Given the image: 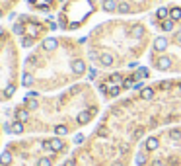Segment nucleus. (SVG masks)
Listing matches in <instances>:
<instances>
[{"label":"nucleus","instance_id":"nucleus-20","mask_svg":"<svg viewBox=\"0 0 181 166\" xmlns=\"http://www.w3.org/2000/svg\"><path fill=\"white\" fill-rule=\"evenodd\" d=\"M152 166H164V164L160 162V160H154V164H152Z\"/></svg>","mask_w":181,"mask_h":166},{"label":"nucleus","instance_id":"nucleus-4","mask_svg":"<svg viewBox=\"0 0 181 166\" xmlns=\"http://www.w3.org/2000/svg\"><path fill=\"white\" fill-rule=\"evenodd\" d=\"M98 10H102V0H66L58 10L57 24L62 31H76L86 25Z\"/></svg>","mask_w":181,"mask_h":166},{"label":"nucleus","instance_id":"nucleus-1","mask_svg":"<svg viewBox=\"0 0 181 166\" xmlns=\"http://www.w3.org/2000/svg\"><path fill=\"white\" fill-rule=\"evenodd\" d=\"M84 39L68 35H49L25 57L22 84L24 86H61L70 80L82 78L88 71V51Z\"/></svg>","mask_w":181,"mask_h":166},{"label":"nucleus","instance_id":"nucleus-8","mask_svg":"<svg viewBox=\"0 0 181 166\" xmlns=\"http://www.w3.org/2000/svg\"><path fill=\"white\" fill-rule=\"evenodd\" d=\"M169 20H173L175 24H181V6H172L169 8Z\"/></svg>","mask_w":181,"mask_h":166},{"label":"nucleus","instance_id":"nucleus-14","mask_svg":"<svg viewBox=\"0 0 181 166\" xmlns=\"http://www.w3.org/2000/svg\"><path fill=\"white\" fill-rule=\"evenodd\" d=\"M10 131H12V133H16V135H20V133L24 131V123H22V121H16L14 125L10 127Z\"/></svg>","mask_w":181,"mask_h":166},{"label":"nucleus","instance_id":"nucleus-5","mask_svg":"<svg viewBox=\"0 0 181 166\" xmlns=\"http://www.w3.org/2000/svg\"><path fill=\"white\" fill-rule=\"evenodd\" d=\"M166 0H102V12L117 16H135L162 6Z\"/></svg>","mask_w":181,"mask_h":166},{"label":"nucleus","instance_id":"nucleus-2","mask_svg":"<svg viewBox=\"0 0 181 166\" xmlns=\"http://www.w3.org/2000/svg\"><path fill=\"white\" fill-rule=\"evenodd\" d=\"M152 31L142 20L115 18L98 24L86 37L88 59L99 68L131 67L152 47Z\"/></svg>","mask_w":181,"mask_h":166},{"label":"nucleus","instance_id":"nucleus-17","mask_svg":"<svg viewBox=\"0 0 181 166\" xmlns=\"http://www.w3.org/2000/svg\"><path fill=\"white\" fill-rule=\"evenodd\" d=\"M37 166H53V160L51 158H39Z\"/></svg>","mask_w":181,"mask_h":166},{"label":"nucleus","instance_id":"nucleus-15","mask_svg":"<svg viewBox=\"0 0 181 166\" xmlns=\"http://www.w3.org/2000/svg\"><path fill=\"white\" fill-rule=\"evenodd\" d=\"M10 162H12V152H4L0 156V164H10Z\"/></svg>","mask_w":181,"mask_h":166},{"label":"nucleus","instance_id":"nucleus-19","mask_svg":"<svg viewBox=\"0 0 181 166\" xmlns=\"http://www.w3.org/2000/svg\"><path fill=\"white\" fill-rule=\"evenodd\" d=\"M65 166H74V160H66V162H65Z\"/></svg>","mask_w":181,"mask_h":166},{"label":"nucleus","instance_id":"nucleus-9","mask_svg":"<svg viewBox=\"0 0 181 166\" xmlns=\"http://www.w3.org/2000/svg\"><path fill=\"white\" fill-rule=\"evenodd\" d=\"M154 86H148V88H142V92H140V98H144V100H150V98H154Z\"/></svg>","mask_w":181,"mask_h":166},{"label":"nucleus","instance_id":"nucleus-10","mask_svg":"<svg viewBox=\"0 0 181 166\" xmlns=\"http://www.w3.org/2000/svg\"><path fill=\"white\" fill-rule=\"evenodd\" d=\"M121 90H123V86H107V96L109 98H117L121 94Z\"/></svg>","mask_w":181,"mask_h":166},{"label":"nucleus","instance_id":"nucleus-3","mask_svg":"<svg viewBox=\"0 0 181 166\" xmlns=\"http://www.w3.org/2000/svg\"><path fill=\"white\" fill-rule=\"evenodd\" d=\"M58 24H55L49 18H39L33 14H20L12 25V33L20 39L22 47H33L37 41H43L49 37V31L57 29Z\"/></svg>","mask_w":181,"mask_h":166},{"label":"nucleus","instance_id":"nucleus-21","mask_svg":"<svg viewBox=\"0 0 181 166\" xmlns=\"http://www.w3.org/2000/svg\"><path fill=\"white\" fill-rule=\"evenodd\" d=\"M177 88H179V90H181V80H177Z\"/></svg>","mask_w":181,"mask_h":166},{"label":"nucleus","instance_id":"nucleus-12","mask_svg":"<svg viewBox=\"0 0 181 166\" xmlns=\"http://www.w3.org/2000/svg\"><path fill=\"white\" fill-rule=\"evenodd\" d=\"M144 145H146V151H154V149H158V137H150Z\"/></svg>","mask_w":181,"mask_h":166},{"label":"nucleus","instance_id":"nucleus-6","mask_svg":"<svg viewBox=\"0 0 181 166\" xmlns=\"http://www.w3.org/2000/svg\"><path fill=\"white\" fill-rule=\"evenodd\" d=\"M28 4L35 12H51L57 8V0H28Z\"/></svg>","mask_w":181,"mask_h":166},{"label":"nucleus","instance_id":"nucleus-18","mask_svg":"<svg viewBox=\"0 0 181 166\" xmlns=\"http://www.w3.org/2000/svg\"><path fill=\"white\" fill-rule=\"evenodd\" d=\"M144 162H146V154H144V152H138V156H136V164H140V166H142Z\"/></svg>","mask_w":181,"mask_h":166},{"label":"nucleus","instance_id":"nucleus-11","mask_svg":"<svg viewBox=\"0 0 181 166\" xmlns=\"http://www.w3.org/2000/svg\"><path fill=\"white\" fill-rule=\"evenodd\" d=\"M0 6H2V10H4V14H12V10H14V6H12V2L10 0H0Z\"/></svg>","mask_w":181,"mask_h":166},{"label":"nucleus","instance_id":"nucleus-7","mask_svg":"<svg viewBox=\"0 0 181 166\" xmlns=\"http://www.w3.org/2000/svg\"><path fill=\"white\" fill-rule=\"evenodd\" d=\"M47 149H53V151H65L66 149V143L62 141V139H51V141L45 143Z\"/></svg>","mask_w":181,"mask_h":166},{"label":"nucleus","instance_id":"nucleus-13","mask_svg":"<svg viewBox=\"0 0 181 166\" xmlns=\"http://www.w3.org/2000/svg\"><path fill=\"white\" fill-rule=\"evenodd\" d=\"M28 111H25V110H22V108H18V110H16V119H18V121H25V119H28Z\"/></svg>","mask_w":181,"mask_h":166},{"label":"nucleus","instance_id":"nucleus-16","mask_svg":"<svg viewBox=\"0 0 181 166\" xmlns=\"http://www.w3.org/2000/svg\"><path fill=\"white\" fill-rule=\"evenodd\" d=\"M70 131L68 127H65V125H58V127H55V133L57 135H66V133Z\"/></svg>","mask_w":181,"mask_h":166}]
</instances>
